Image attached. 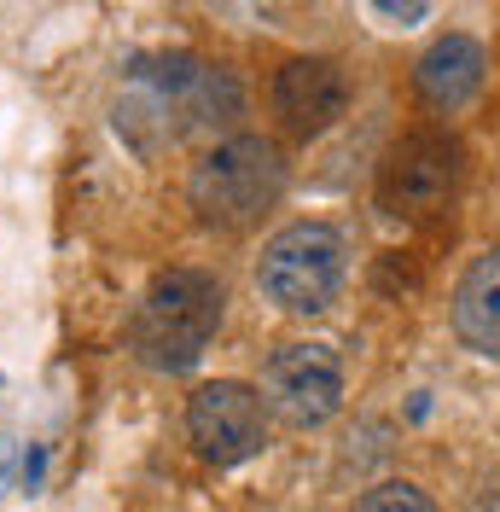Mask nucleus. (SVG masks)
Returning a JSON list of instances; mask_svg holds the SVG:
<instances>
[{"mask_svg":"<svg viewBox=\"0 0 500 512\" xmlns=\"http://www.w3.org/2000/svg\"><path fill=\"white\" fill-rule=\"evenodd\" d=\"M221 280L204 268H163L152 286L140 291L134 320H128V344L140 355V367L152 373H187L204 361L210 338L221 326Z\"/></svg>","mask_w":500,"mask_h":512,"instance_id":"1","label":"nucleus"},{"mask_svg":"<svg viewBox=\"0 0 500 512\" xmlns=\"http://www.w3.org/2000/svg\"><path fill=\"white\" fill-rule=\"evenodd\" d=\"M285 198V152L262 134L216 140L187 175L192 216L216 233H245Z\"/></svg>","mask_w":500,"mask_h":512,"instance_id":"2","label":"nucleus"},{"mask_svg":"<svg viewBox=\"0 0 500 512\" xmlns=\"http://www.w3.org/2000/svg\"><path fill=\"white\" fill-rule=\"evenodd\" d=\"M349 274V245L332 222H291L256 256V286L285 315H320L338 303Z\"/></svg>","mask_w":500,"mask_h":512,"instance_id":"3","label":"nucleus"},{"mask_svg":"<svg viewBox=\"0 0 500 512\" xmlns=\"http://www.w3.org/2000/svg\"><path fill=\"white\" fill-rule=\"evenodd\" d=\"M466 175V146L448 128H413L378 163V204L396 222H431L454 204Z\"/></svg>","mask_w":500,"mask_h":512,"instance_id":"4","label":"nucleus"},{"mask_svg":"<svg viewBox=\"0 0 500 512\" xmlns=\"http://www.w3.org/2000/svg\"><path fill=\"white\" fill-rule=\"evenodd\" d=\"M262 396L268 408L309 431V425H326V419L344 408V355L320 338H297V344H280L262 367Z\"/></svg>","mask_w":500,"mask_h":512,"instance_id":"5","label":"nucleus"},{"mask_svg":"<svg viewBox=\"0 0 500 512\" xmlns=\"http://www.w3.org/2000/svg\"><path fill=\"white\" fill-rule=\"evenodd\" d=\"M187 437L204 466H239L268 443V419H262V396L239 379H210L192 390L187 402Z\"/></svg>","mask_w":500,"mask_h":512,"instance_id":"6","label":"nucleus"},{"mask_svg":"<svg viewBox=\"0 0 500 512\" xmlns=\"http://www.w3.org/2000/svg\"><path fill=\"white\" fill-rule=\"evenodd\" d=\"M349 111V76L338 59H320V53H303V59H285L274 70V117H280L291 134H326Z\"/></svg>","mask_w":500,"mask_h":512,"instance_id":"7","label":"nucleus"},{"mask_svg":"<svg viewBox=\"0 0 500 512\" xmlns=\"http://www.w3.org/2000/svg\"><path fill=\"white\" fill-rule=\"evenodd\" d=\"M483 76H489L483 41L448 30L419 53V64H413V94L425 99L431 111H466L471 99L483 94Z\"/></svg>","mask_w":500,"mask_h":512,"instance_id":"8","label":"nucleus"},{"mask_svg":"<svg viewBox=\"0 0 500 512\" xmlns=\"http://www.w3.org/2000/svg\"><path fill=\"white\" fill-rule=\"evenodd\" d=\"M448 320L471 355L500 361V245L466 262V274L454 280V297H448Z\"/></svg>","mask_w":500,"mask_h":512,"instance_id":"9","label":"nucleus"},{"mask_svg":"<svg viewBox=\"0 0 500 512\" xmlns=\"http://www.w3.org/2000/svg\"><path fill=\"white\" fill-rule=\"evenodd\" d=\"M355 512H437V507H431V495H425L419 483L384 478V483H373V489L355 501Z\"/></svg>","mask_w":500,"mask_h":512,"instance_id":"10","label":"nucleus"},{"mask_svg":"<svg viewBox=\"0 0 500 512\" xmlns=\"http://www.w3.org/2000/svg\"><path fill=\"white\" fill-rule=\"evenodd\" d=\"M373 12L378 18H390V24H419V18H425V12H431V0H373Z\"/></svg>","mask_w":500,"mask_h":512,"instance_id":"11","label":"nucleus"},{"mask_svg":"<svg viewBox=\"0 0 500 512\" xmlns=\"http://www.w3.org/2000/svg\"><path fill=\"white\" fill-rule=\"evenodd\" d=\"M12 466H18V454H12V437H0V495L12 489Z\"/></svg>","mask_w":500,"mask_h":512,"instance_id":"12","label":"nucleus"}]
</instances>
